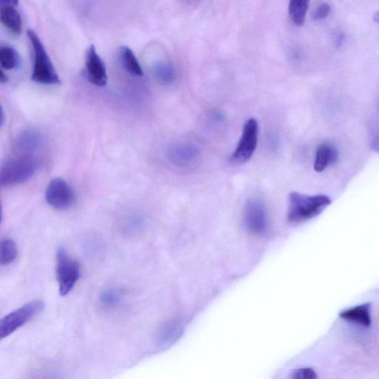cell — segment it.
I'll use <instances>...</instances> for the list:
<instances>
[{
  "instance_id": "28",
  "label": "cell",
  "mask_w": 379,
  "mask_h": 379,
  "mask_svg": "<svg viewBox=\"0 0 379 379\" xmlns=\"http://www.w3.org/2000/svg\"><path fill=\"white\" fill-rule=\"evenodd\" d=\"M4 119H4V112H3V110L2 109V111H1V122H1V126H3Z\"/></svg>"
},
{
  "instance_id": "18",
  "label": "cell",
  "mask_w": 379,
  "mask_h": 379,
  "mask_svg": "<svg viewBox=\"0 0 379 379\" xmlns=\"http://www.w3.org/2000/svg\"><path fill=\"white\" fill-rule=\"evenodd\" d=\"M19 54L11 46H2L0 49V65L5 70H14L20 65Z\"/></svg>"
},
{
  "instance_id": "17",
  "label": "cell",
  "mask_w": 379,
  "mask_h": 379,
  "mask_svg": "<svg viewBox=\"0 0 379 379\" xmlns=\"http://www.w3.org/2000/svg\"><path fill=\"white\" fill-rule=\"evenodd\" d=\"M145 224V217L139 212L128 214L122 222V229L128 234L139 232L143 229Z\"/></svg>"
},
{
  "instance_id": "25",
  "label": "cell",
  "mask_w": 379,
  "mask_h": 379,
  "mask_svg": "<svg viewBox=\"0 0 379 379\" xmlns=\"http://www.w3.org/2000/svg\"><path fill=\"white\" fill-rule=\"evenodd\" d=\"M371 147L376 152L379 153V111L378 117L372 130Z\"/></svg>"
},
{
  "instance_id": "1",
  "label": "cell",
  "mask_w": 379,
  "mask_h": 379,
  "mask_svg": "<svg viewBox=\"0 0 379 379\" xmlns=\"http://www.w3.org/2000/svg\"><path fill=\"white\" fill-rule=\"evenodd\" d=\"M330 203V198L325 195L292 192L289 196L288 220L293 224L307 222L319 215Z\"/></svg>"
},
{
  "instance_id": "8",
  "label": "cell",
  "mask_w": 379,
  "mask_h": 379,
  "mask_svg": "<svg viewBox=\"0 0 379 379\" xmlns=\"http://www.w3.org/2000/svg\"><path fill=\"white\" fill-rule=\"evenodd\" d=\"M244 222L246 229L251 233H264L268 227V214L264 205L257 200H250L244 207Z\"/></svg>"
},
{
  "instance_id": "11",
  "label": "cell",
  "mask_w": 379,
  "mask_h": 379,
  "mask_svg": "<svg viewBox=\"0 0 379 379\" xmlns=\"http://www.w3.org/2000/svg\"><path fill=\"white\" fill-rule=\"evenodd\" d=\"M43 137L40 132L25 130L20 133L14 141V149L21 154H31L43 146Z\"/></svg>"
},
{
  "instance_id": "27",
  "label": "cell",
  "mask_w": 379,
  "mask_h": 379,
  "mask_svg": "<svg viewBox=\"0 0 379 379\" xmlns=\"http://www.w3.org/2000/svg\"><path fill=\"white\" fill-rule=\"evenodd\" d=\"M374 21L379 23V12H376L374 15Z\"/></svg>"
},
{
  "instance_id": "21",
  "label": "cell",
  "mask_w": 379,
  "mask_h": 379,
  "mask_svg": "<svg viewBox=\"0 0 379 379\" xmlns=\"http://www.w3.org/2000/svg\"><path fill=\"white\" fill-rule=\"evenodd\" d=\"M122 299V295L117 288H108L103 291L100 296V302L103 307L113 308L117 307Z\"/></svg>"
},
{
  "instance_id": "4",
  "label": "cell",
  "mask_w": 379,
  "mask_h": 379,
  "mask_svg": "<svg viewBox=\"0 0 379 379\" xmlns=\"http://www.w3.org/2000/svg\"><path fill=\"white\" fill-rule=\"evenodd\" d=\"M56 274L62 297L69 295L81 276L80 264L72 259L63 248H60L56 253Z\"/></svg>"
},
{
  "instance_id": "14",
  "label": "cell",
  "mask_w": 379,
  "mask_h": 379,
  "mask_svg": "<svg viewBox=\"0 0 379 379\" xmlns=\"http://www.w3.org/2000/svg\"><path fill=\"white\" fill-rule=\"evenodd\" d=\"M338 153L336 148L329 143L321 144L317 150L314 170L321 173L331 165L336 163Z\"/></svg>"
},
{
  "instance_id": "5",
  "label": "cell",
  "mask_w": 379,
  "mask_h": 379,
  "mask_svg": "<svg viewBox=\"0 0 379 379\" xmlns=\"http://www.w3.org/2000/svg\"><path fill=\"white\" fill-rule=\"evenodd\" d=\"M45 308L41 300H34L10 312L0 320V339L8 337L19 328H22L37 315Z\"/></svg>"
},
{
  "instance_id": "9",
  "label": "cell",
  "mask_w": 379,
  "mask_h": 379,
  "mask_svg": "<svg viewBox=\"0 0 379 379\" xmlns=\"http://www.w3.org/2000/svg\"><path fill=\"white\" fill-rule=\"evenodd\" d=\"M85 69L89 80L98 87H106L108 74L106 65L97 52L93 45L90 46L85 58Z\"/></svg>"
},
{
  "instance_id": "20",
  "label": "cell",
  "mask_w": 379,
  "mask_h": 379,
  "mask_svg": "<svg viewBox=\"0 0 379 379\" xmlns=\"http://www.w3.org/2000/svg\"><path fill=\"white\" fill-rule=\"evenodd\" d=\"M156 80L161 84H172L175 79V72L172 65L165 62H158L153 67Z\"/></svg>"
},
{
  "instance_id": "10",
  "label": "cell",
  "mask_w": 379,
  "mask_h": 379,
  "mask_svg": "<svg viewBox=\"0 0 379 379\" xmlns=\"http://www.w3.org/2000/svg\"><path fill=\"white\" fill-rule=\"evenodd\" d=\"M17 1H2L0 3V21L12 33L19 35L23 30V21L16 6Z\"/></svg>"
},
{
  "instance_id": "23",
  "label": "cell",
  "mask_w": 379,
  "mask_h": 379,
  "mask_svg": "<svg viewBox=\"0 0 379 379\" xmlns=\"http://www.w3.org/2000/svg\"><path fill=\"white\" fill-rule=\"evenodd\" d=\"M331 11L330 6L328 3H324L320 4L317 8L316 10L312 12V18L314 21H321L323 20L328 16Z\"/></svg>"
},
{
  "instance_id": "19",
  "label": "cell",
  "mask_w": 379,
  "mask_h": 379,
  "mask_svg": "<svg viewBox=\"0 0 379 379\" xmlns=\"http://www.w3.org/2000/svg\"><path fill=\"white\" fill-rule=\"evenodd\" d=\"M18 249L16 243L10 239L0 242V264L2 266L12 264L17 258Z\"/></svg>"
},
{
  "instance_id": "12",
  "label": "cell",
  "mask_w": 379,
  "mask_h": 379,
  "mask_svg": "<svg viewBox=\"0 0 379 379\" xmlns=\"http://www.w3.org/2000/svg\"><path fill=\"white\" fill-rule=\"evenodd\" d=\"M168 157L179 167H188L194 165L198 159V151L185 145H176L168 150Z\"/></svg>"
},
{
  "instance_id": "7",
  "label": "cell",
  "mask_w": 379,
  "mask_h": 379,
  "mask_svg": "<svg viewBox=\"0 0 379 379\" xmlns=\"http://www.w3.org/2000/svg\"><path fill=\"white\" fill-rule=\"evenodd\" d=\"M45 200L58 210L71 207L76 201V195L71 185L61 178H56L47 185Z\"/></svg>"
},
{
  "instance_id": "22",
  "label": "cell",
  "mask_w": 379,
  "mask_h": 379,
  "mask_svg": "<svg viewBox=\"0 0 379 379\" xmlns=\"http://www.w3.org/2000/svg\"><path fill=\"white\" fill-rule=\"evenodd\" d=\"M318 376L314 369L306 367L295 369L288 379H317Z\"/></svg>"
},
{
  "instance_id": "3",
  "label": "cell",
  "mask_w": 379,
  "mask_h": 379,
  "mask_svg": "<svg viewBox=\"0 0 379 379\" xmlns=\"http://www.w3.org/2000/svg\"><path fill=\"white\" fill-rule=\"evenodd\" d=\"M27 36L31 41L34 53L32 80L36 83L43 84H60L59 76L56 73L40 37L32 30L27 31Z\"/></svg>"
},
{
  "instance_id": "2",
  "label": "cell",
  "mask_w": 379,
  "mask_h": 379,
  "mask_svg": "<svg viewBox=\"0 0 379 379\" xmlns=\"http://www.w3.org/2000/svg\"><path fill=\"white\" fill-rule=\"evenodd\" d=\"M40 165V159L32 154H21L8 159L0 168V185L10 187L27 182Z\"/></svg>"
},
{
  "instance_id": "15",
  "label": "cell",
  "mask_w": 379,
  "mask_h": 379,
  "mask_svg": "<svg viewBox=\"0 0 379 379\" xmlns=\"http://www.w3.org/2000/svg\"><path fill=\"white\" fill-rule=\"evenodd\" d=\"M119 53L121 62L128 73L136 77H142L144 75L136 55L130 47H122Z\"/></svg>"
},
{
  "instance_id": "16",
  "label": "cell",
  "mask_w": 379,
  "mask_h": 379,
  "mask_svg": "<svg viewBox=\"0 0 379 379\" xmlns=\"http://www.w3.org/2000/svg\"><path fill=\"white\" fill-rule=\"evenodd\" d=\"M310 2L307 0H291L289 4V14L291 21L297 26L305 24Z\"/></svg>"
},
{
  "instance_id": "26",
  "label": "cell",
  "mask_w": 379,
  "mask_h": 379,
  "mask_svg": "<svg viewBox=\"0 0 379 379\" xmlns=\"http://www.w3.org/2000/svg\"><path fill=\"white\" fill-rule=\"evenodd\" d=\"M8 81L7 76L4 73L3 71H1V73H0V82L1 83H5Z\"/></svg>"
},
{
  "instance_id": "6",
  "label": "cell",
  "mask_w": 379,
  "mask_h": 379,
  "mask_svg": "<svg viewBox=\"0 0 379 379\" xmlns=\"http://www.w3.org/2000/svg\"><path fill=\"white\" fill-rule=\"evenodd\" d=\"M258 122L250 119L245 123L242 137L231 159L234 163L243 164L252 157L258 143Z\"/></svg>"
},
{
  "instance_id": "13",
  "label": "cell",
  "mask_w": 379,
  "mask_h": 379,
  "mask_svg": "<svg viewBox=\"0 0 379 379\" xmlns=\"http://www.w3.org/2000/svg\"><path fill=\"white\" fill-rule=\"evenodd\" d=\"M371 306L369 303L340 312L339 317L353 323L368 328L371 325Z\"/></svg>"
},
{
  "instance_id": "24",
  "label": "cell",
  "mask_w": 379,
  "mask_h": 379,
  "mask_svg": "<svg viewBox=\"0 0 379 379\" xmlns=\"http://www.w3.org/2000/svg\"><path fill=\"white\" fill-rule=\"evenodd\" d=\"M87 240V242L84 244V248L87 249V251L89 255H96L100 253V251L102 249V243L97 241L99 240L94 238V237H91V238Z\"/></svg>"
}]
</instances>
